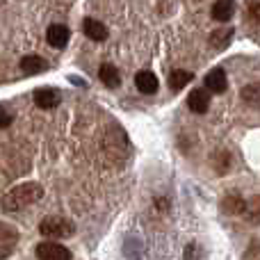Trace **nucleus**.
Returning <instances> with one entry per match:
<instances>
[{"label": "nucleus", "mask_w": 260, "mask_h": 260, "mask_svg": "<svg viewBox=\"0 0 260 260\" xmlns=\"http://www.w3.org/2000/svg\"><path fill=\"white\" fill-rule=\"evenodd\" d=\"M41 197H44V187H41L39 183H23L5 194L3 208L9 212H16V210H23V208L32 206V203H37Z\"/></svg>", "instance_id": "obj_1"}, {"label": "nucleus", "mask_w": 260, "mask_h": 260, "mask_svg": "<svg viewBox=\"0 0 260 260\" xmlns=\"http://www.w3.org/2000/svg\"><path fill=\"white\" fill-rule=\"evenodd\" d=\"M73 224L69 219H62V217H48L39 224V233L46 235V238H71L73 235Z\"/></svg>", "instance_id": "obj_2"}, {"label": "nucleus", "mask_w": 260, "mask_h": 260, "mask_svg": "<svg viewBox=\"0 0 260 260\" xmlns=\"http://www.w3.org/2000/svg\"><path fill=\"white\" fill-rule=\"evenodd\" d=\"M37 258L39 260H71V251L62 247L59 242H41L37 247Z\"/></svg>", "instance_id": "obj_3"}, {"label": "nucleus", "mask_w": 260, "mask_h": 260, "mask_svg": "<svg viewBox=\"0 0 260 260\" xmlns=\"http://www.w3.org/2000/svg\"><path fill=\"white\" fill-rule=\"evenodd\" d=\"M59 91L53 89V87H41V89L35 91V103L39 105L41 110H53L59 105Z\"/></svg>", "instance_id": "obj_4"}, {"label": "nucleus", "mask_w": 260, "mask_h": 260, "mask_svg": "<svg viewBox=\"0 0 260 260\" xmlns=\"http://www.w3.org/2000/svg\"><path fill=\"white\" fill-rule=\"evenodd\" d=\"M69 37H71L69 27L67 25H59V23L50 25L48 32H46V39H48V44L53 46V48H64V46L69 44Z\"/></svg>", "instance_id": "obj_5"}, {"label": "nucleus", "mask_w": 260, "mask_h": 260, "mask_svg": "<svg viewBox=\"0 0 260 260\" xmlns=\"http://www.w3.org/2000/svg\"><path fill=\"white\" fill-rule=\"evenodd\" d=\"M206 87H208V91H212V94H224L226 87H229L224 69H212V71L206 76Z\"/></svg>", "instance_id": "obj_6"}, {"label": "nucleus", "mask_w": 260, "mask_h": 260, "mask_svg": "<svg viewBox=\"0 0 260 260\" xmlns=\"http://www.w3.org/2000/svg\"><path fill=\"white\" fill-rule=\"evenodd\" d=\"M187 108L197 114H206L208 108H210V99H208V91L206 89H194L189 91L187 96Z\"/></svg>", "instance_id": "obj_7"}, {"label": "nucleus", "mask_w": 260, "mask_h": 260, "mask_svg": "<svg viewBox=\"0 0 260 260\" xmlns=\"http://www.w3.org/2000/svg\"><path fill=\"white\" fill-rule=\"evenodd\" d=\"M135 87H137L142 94H155L157 91V78L153 71H139L135 76Z\"/></svg>", "instance_id": "obj_8"}, {"label": "nucleus", "mask_w": 260, "mask_h": 260, "mask_svg": "<svg viewBox=\"0 0 260 260\" xmlns=\"http://www.w3.org/2000/svg\"><path fill=\"white\" fill-rule=\"evenodd\" d=\"M18 242V233L14 226H7L0 221V251L3 253H9Z\"/></svg>", "instance_id": "obj_9"}, {"label": "nucleus", "mask_w": 260, "mask_h": 260, "mask_svg": "<svg viewBox=\"0 0 260 260\" xmlns=\"http://www.w3.org/2000/svg\"><path fill=\"white\" fill-rule=\"evenodd\" d=\"M82 30H85V35L89 37L91 41H105L108 39V27H105L101 21H94V18H85Z\"/></svg>", "instance_id": "obj_10"}, {"label": "nucleus", "mask_w": 260, "mask_h": 260, "mask_svg": "<svg viewBox=\"0 0 260 260\" xmlns=\"http://www.w3.org/2000/svg\"><path fill=\"white\" fill-rule=\"evenodd\" d=\"M235 12V3L233 0H217L215 5H212V18L219 23H226L231 16H233Z\"/></svg>", "instance_id": "obj_11"}, {"label": "nucleus", "mask_w": 260, "mask_h": 260, "mask_svg": "<svg viewBox=\"0 0 260 260\" xmlns=\"http://www.w3.org/2000/svg\"><path fill=\"white\" fill-rule=\"evenodd\" d=\"M46 69L44 59L37 57V55H27V57L21 59V71L25 73V76H37V73H41Z\"/></svg>", "instance_id": "obj_12"}, {"label": "nucleus", "mask_w": 260, "mask_h": 260, "mask_svg": "<svg viewBox=\"0 0 260 260\" xmlns=\"http://www.w3.org/2000/svg\"><path fill=\"white\" fill-rule=\"evenodd\" d=\"M99 78L101 80H103V85L105 87H110V89H112V87H119V71H117V67H114V64H103V67L99 69Z\"/></svg>", "instance_id": "obj_13"}, {"label": "nucleus", "mask_w": 260, "mask_h": 260, "mask_svg": "<svg viewBox=\"0 0 260 260\" xmlns=\"http://www.w3.org/2000/svg\"><path fill=\"white\" fill-rule=\"evenodd\" d=\"M189 80H192V73H189V71H183V69H176V71L169 73V87H171L174 91H180Z\"/></svg>", "instance_id": "obj_14"}, {"label": "nucleus", "mask_w": 260, "mask_h": 260, "mask_svg": "<svg viewBox=\"0 0 260 260\" xmlns=\"http://www.w3.org/2000/svg\"><path fill=\"white\" fill-rule=\"evenodd\" d=\"M224 208L231 215H242V212H247V201L235 197V194H229V197L224 199Z\"/></svg>", "instance_id": "obj_15"}, {"label": "nucleus", "mask_w": 260, "mask_h": 260, "mask_svg": "<svg viewBox=\"0 0 260 260\" xmlns=\"http://www.w3.org/2000/svg\"><path fill=\"white\" fill-rule=\"evenodd\" d=\"M233 37V30H226V27H221V30H217V32H212V44L217 46V48H221L224 44H229V39Z\"/></svg>", "instance_id": "obj_16"}, {"label": "nucleus", "mask_w": 260, "mask_h": 260, "mask_svg": "<svg viewBox=\"0 0 260 260\" xmlns=\"http://www.w3.org/2000/svg\"><path fill=\"white\" fill-rule=\"evenodd\" d=\"M242 99L247 101L249 105H253V108H256V105H258V85L244 87V89H242Z\"/></svg>", "instance_id": "obj_17"}, {"label": "nucleus", "mask_w": 260, "mask_h": 260, "mask_svg": "<svg viewBox=\"0 0 260 260\" xmlns=\"http://www.w3.org/2000/svg\"><path fill=\"white\" fill-rule=\"evenodd\" d=\"M9 123H12V114H9L7 110L0 105V128H7Z\"/></svg>", "instance_id": "obj_18"}, {"label": "nucleus", "mask_w": 260, "mask_h": 260, "mask_svg": "<svg viewBox=\"0 0 260 260\" xmlns=\"http://www.w3.org/2000/svg\"><path fill=\"white\" fill-rule=\"evenodd\" d=\"M249 7H251V16H253V21H258V0H253V3L249 5Z\"/></svg>", "instance_id": "obj_19"}]
</instances>
